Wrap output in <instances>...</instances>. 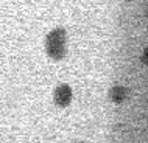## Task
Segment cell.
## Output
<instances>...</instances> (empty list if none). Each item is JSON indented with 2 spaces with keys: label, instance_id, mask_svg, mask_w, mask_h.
I'll return each instance as SVG.
<instances>
[{
  "label": "cell",
  "instance_id": "3957f363",
  "mask_svg": "<svg viewBox=\"0 0 148 143\" xmlns=\"http://www.w3.org/2000/svg\"><path fill=\"white\" fill-rule=\"evenodd\" d=\"M109 98L115 103V104H120V103L126 98V89L122 86H114L112 89L109 90Z\"/></svg>",
  "mask_w": 148,
  "mask_h": 143
},
{
  "label": "cell",
  "instance_id": "277c9868",
  "mask_svg": "<svg viewBox=\"0 0 148 143\" xmlns=\"http://www.w3.org/2000/svg\"><path fill=\"white\" fill-rule=\"evenodd\" d=\"M142 62L148 65V47H147L145 50H143V53H142Z\"/></svg>",
  "mask_w": 148,
  "mask_h": 143
},
{
  "label": "cell",
  "instance_id": "5b68a950",
  "mask_svg": "<svg viewBox=\"0 0 148 143\" xmlns=\"http://www.w3.org/2000/svg\"><path fill=\"white\" fill-rule=\"evenodd\" d=\"M78 143H83V142H78Z\"/></svg>",
  "mask_w": 148,
  "mask_h": 143
},
{
  "label": "cell",
  "instance_id": "7a4b0ae2",
  "mask_svg": "<svg viewBox=\"0 0 148 143\" xmlns=\"http://www.w3.org/2000/svg\"><path fill=\"white\" fill-rule=\"evenodd\" d=\"M53 100L59 107H66L72 101V89L69 84H59L53 92Z\"/></svg>",
  "mask_w": 148,
  "mask_h": 143
},
{
  "label": "cell",
  "instance_id": "6da1fadb",
  "mask_svg": "<svg viewBox=\"0 0 148 143\" xmlns=\"http://www.w3.org/2000/svg\"><path fill=\"white\" fill-rule=\"evenodd\" d=\"M66 39H67V34L64 28H55L47 34L45 50L51 59L59 61V59L64 58V54H66Z\"/></svg>",
  "mask_w": 148,
  "mask_h": 143
}]
</instances>
